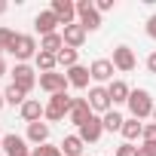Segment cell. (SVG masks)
Instances as JSON below:
<instances>
[{"mask_svg": "<svg viewBox=\"0 0 156 156\" xmlns=\"http://www.w3.org/2000/svg\"><path fill=\"white\" fill-rule=\"evenodd\" d=\"M6 52H9V55H16V61H19V64H28L31 58H37L40 46H37V40H34L31 34H16V40H12V46H9Z\"/></svg>", "mask_w": 156, "mask_h": 156, "instance_id": "obj_1", "label": "cell"}, {"mask_svg": "<svg viewBox=\"0 0 156 156\" xmlns=\"http://www.w3.org/2000/svg\"><path fill=\"white\" fill-rule=\"evenodd\" d=\"M70 107H73V98H70L67 92H58V95H49L43 119H49V122H61V119H64V116L70 113Z\"/></svg>", "mask_w": 156, "mask_h": 156, "instance_id": "obj_2", "label": "cell"}, {"mask_svg": "<svg viewBox=\"0 0 156 156\" xmlns=\"http://www.w3.org/2000/svg\"><path fill=\"white\" fill-rule=\"evenodd\" d=\"M153 98H150V92L147 89H132V95H129V113L135 116V119H147V116H153Z\"/></svg>", "mask_w": 156, "mask_h": 156, "instance_id": "obj_3", "label": "cell"}, {"mask_svg": "<svg viewBox=\"0 0 156 156\" xmlns=\"http://www.w3.org/2000/svg\"><path fill=\"white\" fill-rule=\"evenodd\" d=\"M76 22H80L89 34L101 28V12L95 9V0H80V3H76Z\"/></svg>", "mask_w": 156, "mask_h": 156, "instance_id": "obj_4", "label": "cell"}, {"mask_svg": "<svg viewBox=\"0 0 156 156\" xmlns=\"http://www.w3.org/2000/svg\"><path fill=\"white\" fill-rule=\"evenodd\" d=\"M9 73H12V86H19L22 92H31V89L37 86V80H40V76L34 73V67H31V64H16Z\"/></svg>", "mask_w": 156, "mask_h": 156, "instance_id": "obj_5", "label": "cell"}, {"mask_svg": "<svg viewBox=\"0 0 156 156\" xmlns=\"http://www.w3.org/2000/svg\"><path fill=\"white\" fill-rule=\"evenodd\" d=\"M40 89L49 92V95H58V92H67V73H58V70H49V73H40Z\"/></svg>", "mask_w": 156, "mask_h": 156, "instance_id": "obj_6", "label": "cell"}, {"mask_svg": "<svg viewBox=\"0 0 156 156\" xmlns=\"http://www.w3.org/2000/svg\"><path fill=\"white\" fill-rule=\"evenodd\" d=\"M76 135H80V141L83 144H95V141H101V135H104V122H101V116H89L80 129H76Z\"/></svg>", "mask_w": 156, "mask_h": 156, "instance_id": "obj_7", "label": "cell"}, {"mask_svg": "<svg viewBox=\"0 0 156 156\" xmlns=\"http://www.w3.org/2000/svg\"><path fill=\"white\" fill-rule=\"evenodd\" d=\"M89 107H92V113H107V110H113V104H110V95H107V86H92L89 89Z\"/></svg>", "mask_w": 156, "mask_h": 156, "instance_id": "obj_8", "label": "cell"}, {"mask_svg": "<svg viewBox=\"0 0 156 156\" xmlns=\"http://www.w3.org/2000/svg\"><path fill=\"white\" fill-rule=\"evenodd\" d=\"M113 61L110 58H95L92 64H89V73H92V80L95 83H113Z\"/></svg>", "mask_w": 156, "mask_h": 156, "instance_id": "obj_9", "label": "cell"}, {"mask_svg": "<svg viewBox=\"0 0 156 156\" xmlns=\"http://www.w3.org/2000/svg\"><path fill=\"white\" fill-rule=\"evenodd\" d=\"M49 9L55 12V19H58L64 28L76 22V3H70V0H52V6H49Z\"/></svg>", "mask_w": 156, "mask_h": 156, "instance_id": "obj_10", "label": "cell"}, {"mask_svg": "<svg viewBox=\"0 0 156 156\" xmlns=\"http://www.w3.org/2000/svg\"><path fill=\"white\" fill-rule=\"evenodd\" d=\"M58 25H61V22L55 19V12H52V9H43V12H37V19H34V31H40V37L58 34V31H55Z\"/></svg>", "mask_w": 156, "mask_h": 156, "instance_id": "obj_11", "label": "cell"}, {"mask_svg": "<svg viewBox=\"0 0 156 156\" xmlns=\"http://www.w3.org/2000/svg\"><path fill=\"white\" fill-rule=\"evenodd\" d=\"M110 61H113V67H116V70H122V73L135 70V64H138V58H135V52H132L129 46H116Z\"/></svg>", "mask_w": 156, "mask_h": 156, "instance_id": "obj_12", "label": "cell"}, {"mask_svg": "<svg viewBox=\"0 0 156 156\" xmlns=\"http://www.w3.org/2000/svg\"><path fill=\"white\" fill-rule=\"evenodd\" d=\"M3 150H6V156H31L34 153L28 147V138H22V135H3Z\"/></svg>", "mask_w": 156, "mask_h": 156, "instance_id": "obj_13", "label": "cell"}, {"mask_svg": "<svg viewBox=\"0 0 156 156\" xmlns=\"http://www.w3.org/2000/svg\"><path fill=\"white\" fill-rule=\"evenodd\" d=\"M86 28L80 25V22H73V25H67L64 31H61V37H64V46H70V49H80L83 43H86Z\"/></svg>", "mask_w": 156, "mask_h": 156, "instance_id": "obj_14", "label": "cell"}, {"mask_svg": "<svg viewBox=\"0 0 156 156\" xmlns=\"http://www.w3.org/2000/svg\"><path fill=\"white\" fill-rule=\"evenodd\" d=\"M92 116V107H89V98H73V107H70V113H67V119L80 129L86 119Z\"/></svg>", "mask_w": 156, "mask_h": 156, "instance_id": "obj_15", "label": "cell"}, {"mask_svg": "<svg viewBox=\"0 0 156 156\" xmlns=\"http://www.w3.org/2000/svg\"><path fill=\"white\" fill-rule=\"evenodd\" d=\"M19 113H22V119L31 126V122H40V119H43V113H46V104H40L37 98H28V101L19 107Z\"/></svg>", "mask_w": 156, "mask_h": 156, "instance_id": "obj_16", "label": "cell"}, {"mask_svg": "<svg viewBox=\"0 0 156 156\" xmlns=\"http://www.w3.org/2000/svg\"><path fill=\"white\" fill-rule=\"evenodd\" d=\"M107 95H110V104L116 107V104H129L132 89H129L126 80H113V83H107Z\"/></svg>", "mask_w": 156, "mask_h": 156, "instance_id": "obj_17", "label": "cell"}, {"mask_svg": "<svg viewBox=\"0 0 156 156\" xmlns=\"http://www.w3.org/2000/svg\"><path fill=\"white\" fill-rule=\"evenodd\" d=\"M64 73H67V83H70L73 89H86L89 80H92L89 67H83V64H76V67H70V70H64Z\"/></svg>", "mask_w": 156, "mask_h": 156, "instance_id": "obj_18", "label": "cell"}, {"mask_svg": "<svg viewBox=\"0 0 156 156\" xmlns=\"http://www.w3.org/2000/svg\"><path fill=\"white\" fill-rule=\"evenodd\" d=\"M28 141L31 144H37V147H43V144H49V122H31L28 126Z\"/></svg>", "mask_w": 156, "mask_h": 156, "instance_id": "obj_19", "label": "cell"}, {"mask_svg": "<svg viewBox=\"0 0 156 156\" xmlns=\"http://www.w3.org/2000/svg\"><path fill=\"white\" fill-rule=\"evenodd\" d=\"M141 135H144V122H141V119H135V116H129V119L122 122V138L132 144V141H138Z\"/></svg>", "mask_w": 156, "mask_h": 156, "instance_id": "obj_20", "label": "cell"}, {"mask_svg": "<svg viewBox=\"0 0 156 156\" xmlns=\"http://www.w3.org/2000/svg\"><path fill=\"white\" fill-rule=\"evenodd\" d=\"M58 147H61V153H64V156H80L86 144L80 141V135H64V141H61Z\"/></svg>", "mask_w": 156, "mask_h": 156, "instance_id": "obj_21", "label": "cell"}, {"mask_svg": "<svg viewBox=\"0 0 156 156\" xmlns=\"http://www.w3.org/2000/svg\"><path fill=\"white\" fill-rule=\"evenodd\" d=\"M61 49H64V37H61V34L40 37V52H52V55H58Z\"/></svg>", "mask_w": 156, "mask_h": 156, "instance_id": "obj_22", "label": "cell"}, {"mask_svg": "<svg viewBox=\"0 0 156 156\" xmlns=\"http://www.w3.org/2000/svg\"><path fill=\"white\" fill-rule=\"evenodd\" d=\"M34 64H37V70H40V73H49V70H58V55H52V52H37Z\"/></svg>", "mask_w": 156, "mask_h": 156, "instance_id": "obj_23", "label": "cell"}, {"mask_svg": "<svg viewBox=\"0 0 156 156\" xmlns=\"http://www.w3.org/2000/svg\"><path fill=\"white\" fill-rule=\"evenodd\" d=\"M101 122H104V132H122V122H126V116L113 107V110H107L104 116H101Z\"/></svg>", "mask_w": 156, "mask_h": 156, "instance_id": "obj_24", "label": "cell"}, {"mask_svg": "<svg viewBox=\"0 0 156 156\" xmlns=\"http://www.w3.org/2000/svg\"><path fill=\"white\" fill-rule=\"evenodd\" d=\"M76 64H80V49H70V46H64V49L58 52V67L70 70V67H76Z\"/></svg>", "mask_w": 156, "mask_h": 156, "instance_id": "obj_25", "label": "cell"}, {"mask_svg": "<svg viewBox=\"0 0 156 156\" xmlns=\"http://www.w3.org/2000/svg\"><path fill=\"white\" fill-rule=\"evenodd\" d=\"M3 98H6V104H12V107H22L25 101H28V92H22L19 86H6V92H3Z\"/></svg>", "mask_w": 156, "mask_h": 156, "instance_id": "obj_26", "label": "cell"}, {"mask_svg": "<svg viewBox=\"0 0 156 156\" xmlns=\"http://www.w3.org/2000/svg\"><path fill=\"white\" fill-rule=\"evenodd\" d=\"M31 156H64V153H61V147H55V144H43V147H34Z\"/></svg>", "mask_w": 156, "mask_h": 156, "instance_id": "obj_27", "label": "cell"}, {"mask_svg": "<svg viewBox=\"0 0 156 156\" xmlns=\"http://www.w3.org/2000/svg\"><path fill=\"white\" fill-rule=\"evenodd\" d=\"M12 40H16V31H9V28H0V52H6V49L12 46Z\"/></svg>", "mask_w": 156, "mask_h": 156, "instance_id": "obj_28", "label": "cell"}, {"mask_svg": "<svg viewBox=\"0 0 156 156\" xmlns=\"http://www.w3.org/2000/svg\"><path fill=\"white\" fill-rule=\"evenodd\" d=\"M141 141H144V144H156V122H147V126H144Z\"/></svg>", "mask_w": 156, "mask_h": 156, "instance_id": "obj_29", "label": "cell"}, {"mask_svg": "<svg viewBox=\"0 0 156 156\" xmlns=\"http://www.w3.org/2000/svg\"><path fill=\"white\" fill-rule=\"evenodd\" d=\"M116 156H138V147L126 141V144H119V147H116Z\"/></svg>", "mask_w": 156, "mask_h": 156, "instance_id": "obj_30", "label": "cell"}, {"mask_svg": "<svg viewBox=\"0 0 156 156\" xmlns=\"http://www.w3.org/2000/svg\"><path fill=\"white\" fill-rule=\"evenodd\" d=\"M95 9L98 12H110L113 9V0H95Z\"/></svg>", "mask_w": 156, "mask_h": 156, "instance_id": "obj_31", "label": "cell"}, {"mask_svg": "<svg viewBox=\"0 0 156 156\" xmlns=\"http://www.w3.org/2000/svg\"><path fill=\"white\" fill-rule=\"evenodd\" d=\"M147 37H150V40H156V16H150V19H147Z\"/></svg>", "mask_w": 156, "mask_h": 156, "instance_id": "obj_32", "label": "cell"}, {"mask_svg": "<svg viewBox=\"0 0 156 156\" xmlns=\"http://www.w3.org/2000/svg\"><path fill=\"white\" fill-rule=\"evenodd\" d=\"M147 70H150V73H156V52H150V55H147Z\"/></svg>", "mask_w": 156, "mask_h": 156, "instance_id": "obj_33", "label": "cell"}, {"mask_svg": "<svg viewBox=\"0 0 156 156\" xmlns=\"http://www.w3.org/2000/svg\"><path fill=\"white\" fill-rule=\"evenodd\" d=\"M6 73H9V70H6V61L0 58V76H6Z\"/></svg>", "mask_w": 156, "mask_h": 156, "instance_id": "obj_34", "label": "cell"}, {"mask_svg": "<svg viewBox=\"0 0 156 156\" xmlns=\"http://www.w3.org/2000/svg\"><path fill=\"white\" fill-rule=\"evenodd\" d=\"M6 9H9V3H6V0H0V16H3Z\"/></svg>", "mask_w": 156, "mask_h": 156, "instance_id": "obj_35", "label": "cell"}, {"mask_svg": "<svg viewBox=\"0 0 156 156\" xmlns=\"http://www.w3.org/2000/svg\"><path fill=\"white\" fill-rule=\"evenodd\" d=\"M3 104H6V98H3V92H0V110H3Z\"/></svg>", "mask_w": 156, "mask_h": 156, "instance_id": "obj_36", "label": "cell"}, {"mask_svg": "<svg viewBox=\"0 0 156 156\" xmlns=\"http://www.w3.org/2000/svg\"><path fill=\"white\" fill-rule=\"evenodd\" d=\"M0 150H3V135H0Z\"/></svg>", "mask_w": 156, "mask_h": 156, "instance_id": "obj_37", "label": "cell"}, {"mask_svg": "<svg viewBox=\"0 0 156 156\" xmlns=\"http://www.w3.org/2000/svg\"><path fill=\"white\" fill-rule=\"evenodd\" d=\"M153 122H156V107H153Z\"/></svg>", "mask_w": 156, "mask_h": 156, "instance_id": "obj_38", "label": "cell"}]
</instances>
